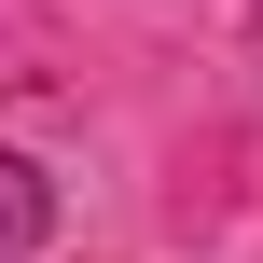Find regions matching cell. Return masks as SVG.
<instances>
[{
	"label": "cell",
	"instance_id": "cell-1",
	"mask_svg": "<svg viewBox=\"0 0 263 263\" xmlns=\"http://www.w3.org/2000/svg\"><path fill=\"white\" fill-rule=\"evenodd\" d=\"M42 208H55V194H42V180H28L14 153H0V263H14V250H28V236H42Z\"/></svg>",
	"mask_w": 263,
	"mask_h": 263
}]
</instances>
